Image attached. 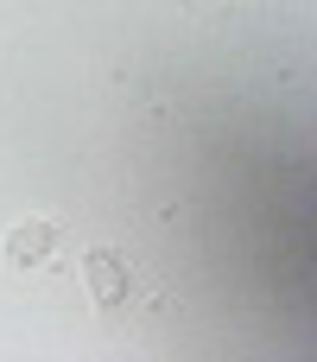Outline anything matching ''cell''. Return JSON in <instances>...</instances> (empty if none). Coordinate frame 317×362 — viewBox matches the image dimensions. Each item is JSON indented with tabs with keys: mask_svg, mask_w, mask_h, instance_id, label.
<instances>
[{
	"mask_svg": "<svg viewBox=\"0 0 317 362\" xmlns=\"http://www.w3.org/2000/svg\"><path fill=\"white\" fill-rule=\"evenodd\" d=\"M51 248H57V223H44V216H32L6 235V261H19V267H38Z\"/></svg>",
	"mask_w": 317,
	"mask_h": 362,
	"instance_id": "cell-1",
	"label": "cell"
},
{
	"mask_svg": "<svg viewBox=\"0 0 317 362\" xmlns=\"http://www.w3.org/2000/svg\"><path fill=\"white\" fill-rule=\"evenodd\" d=\"M83 274H89L95 305H121V299H127V267H121V255H114V248H95Z\"/></svg>",
	"mask_w": 317,
	"mask_h": 362,
	"instance_id": "cell-2",
	"label": "cell"
}]
</instances>
